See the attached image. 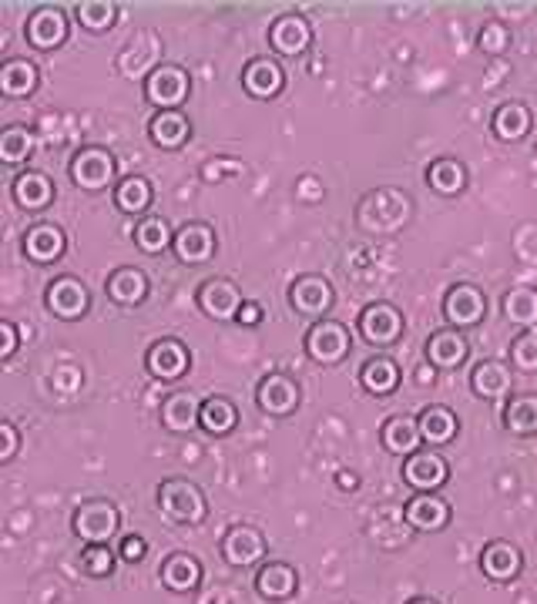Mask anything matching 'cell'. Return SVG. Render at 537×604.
I'll list each match as a JSON object with an SVG mask.
<instances>
[{"label":"cell","mask_w":537,"mask_h":604,"mask_svg":"<svg viewBox=\"0 0 537 604\" xmlns=\"http://www.w3.org/2000/svg\"><path fill=\"white\" fill-rule=\"evenodd\" d=\"M37 88V64L27 58H14L0 68V91L7 98H27Z\"/></svg>","instance_id":"cell-31"},{"label":"cell","mask_w":537,"mask_h":604,"mask_svg":"<svg viewBox=\"0 0 537 604\" xmlns=\"http://www.w3.org/2000/svg\"><path fill=\"white\" fill-rule=\"evenodd\" d=\"M158 511H162L165 521L172 524H202L205 514H209V504H205V494L199 484L185 477L162 480L158 487Z\"/></svg>","instance_id":"cell-1"},{"label":"cell","mask_w":537,"mask_h":604,"mask_svg":"<svg viewBox=\"0 0 537 604\" xmlns=\"http://www.w3.org/2000/svg\"><path fill=\"white\" fill-rule=\"evenodd\" d=\"M34 151V135L21 125H11L0 131V158L7 165H21L27 155Z\"/></svg>","instance_id":"cell-39"},{"label":"cell","mask_w":537,"mask_h":604,"mask_svg":"<svg viewBox=\"0 0 537 604\" xmlns=\"http://www.w3.org/2000/svg\"><path fill=\"white\" fill-rule=\"evenodd\" d=\"M81 571L88 578H108L115 571V551L108 544H88L81 554Z\"/></svg>","instance_id":"cell-42"},{"label":"cell","mask_w":537,"mask_h":604,"mask_svg":"<svg viewBox=\"0 0 537 604\" xmlns=\"http://www.w3.org/2000/svg\"><path fill=\"white\" fill-rule=\"evenodd\" d=\"M427 182L437 188L440 195H457L467 182V172H464V165L454 162V158H440V162H433L427 168Z\"/></svg>","instance_id":"cell-38"},{"label":"cell","mask_w":537,"mask_h":604,"mask_svg":"<svg viewBox=\"0 0 537 604\" xmlns=\"http://www.w3.org/2000/svg\"><path fill=\"white\" fill-rule=\"evenodd\" d=\"M467 360V339L457 329H440L427 339V363L440 366V370H454Z\"/></svg>","instance_id":"cell-26"},{"label":"cell","mask_w":537,"mask_h":604,"mask_svg":"<svg viewBox=\"0 0 537 604\" xmlns=\"http://www.w3.org/2000/svg\"><path fill=\"white\" fill-rule=\"evenodd\" d=\"M420 437L430 447H440V443H450L457 437V417L454 410L447 407H427L420 413Z\"/></svg>","instance_id":"cell-32"},{"label":"cell","mask_w":537,"mask_h":604,"mask_svg":"<svg viewBox=\"0 0 537 604\" xmlns=\"http://www.w3.org/2000/svg\"><path fill=\"white\" fill-rule=\"evenodd\" d=\"M74 14L88 31H108L118 17V7L108 4V0H84V4L74 7Z\"/></svg>","instance_id":"cell-41"},{"label":"cell","mask_w":537,"mask_h":604,"mask_svg":"<svg viewBox=\"0 0 537 604\" xmlns=\"http://www.w3.org/2000/svg\"><path fill=\"white\" fill-rule=\"evenodd\" d=\"M202 403L205 400H199L195 393H188V390H175V393H168L165 396V403H162V423L172 433H188V430H195L199 427V420H202Z\"/></svg>","instance_id":"cell-19"},{"label":"cell","mask_w":537,"mask_h":604,"mask_svg":"<svg viewBox=\"0 0 537 604\" xmlns=\"http://www.w3.org/2000/svg\"><path fill=\"white\" fill-rule=\"evenodd\" d=\"M306 353L323 366L343 363L346 353H350V329L336 323V319H323L306 333Z\"/></svg>","instance_id":"cell-5"},{"label":"cell","mask_w":537,"mask_h":604,"mask_svg":"<svg viewBox=\"0 0 537 604\" xmlns=\"http://www.w3.org/2000/svg\"><path fill=\"white\" fill-rule=\"evenodd\" d=\"M407 524L413 531H444L450 524V504L444 497H433V494H420L407 504Z\"/></svg>","instance_id":"cell-22"},{"label":"cell","mask_w":537,"mask_h":604,"mask_svg":"<svg viewBox=\"0 0 537 604\" xmlns=\"http://www.w3.org/2000/svg\"><path fill=\"white\" fill-rule=\"evenodd\" d=\"M71 178L84 192H101V188H108L111 178H115V158H111L108 148H98V145L81 148L78 155L71 158Z\"/></svg>","instance_id":"cell-4"},{"label":"cell","mask_w":537,"mask_h":604,"mask_svg":"<svg viewBox=\"0 0 537 604\" xmlns=\"http://www.w3.org/2000/svg\"><path fill=\"white\" fill-rule=\"evenodd\" d=\"M158 578L168 591L175 594H188L199 588L202 581V564L199 558H192V554H168L162 561V568H158Z\"/></svg>","instance_id":"cell-20"},{"label":"cell","mask_w":537,"mask_h":604,"mask_svg":"<svg viewBox=\"0 0 537 604\" xmlns=\"http://www.w3.org/2000/svg\"><path fill=\"white\" fill-rule=\"evenodd\" d=\"M507 41H511V37H507V31L501 24H487L484 31H480V47L491 51V54H501L507 47Z\"/></svg>","instance_id":"cell-45"},{"label":"cell","mask_w":537,"mask_h":604,"mask_svg":"<svg viewBox=\"0 0 537 604\" xmlns=\"http://www.w3.org/2000/svg\"><path fill=\"white\" fill-rule=\"evenodd\" d=\"M470 383H474V390L480 396H504L514 390V376L507 370L504 363L497 360H484L477 363V370L470 373Z\"/></svg>","instance_id":"cell-33"},{"label":"cell","mask_w":537,"mask_h":604,"mask_svg":"<svg viewBox=\"0 0 537 604\" xmlns=\"http://www.w3.org/2000/svg\"><path fill=\"white\" fill-rule=\"evenodd\" d=\"M17 339H21V329L14 323H0V360H11L17 349Z\"/></svg>","instance_id":"cell-48"},{"label":"cell","mask_w":537,"mask_h":604,"mask_svg":"<svg viewBox=\"0 0 537 604\" xmlns=\"http://www.w3.org/2000/svg\"><path fill=\"white\" fill-rule=\"evenodd\" d=\"M504 427L521 437L537 433V396H514L504 410Z\"/></svg>","instance_id":"cell-37"},{"label":"cell","mask_w":537,"mask_h":604,"mask_svg":"<svg viewBox=\"0 0 537 604\" xmlns=\"http://www.w3.org/2000/svg\"><path fill=\"white\" fill-rule=\"evenodd\" d=\"M262 554H266V537H262L256 527L239 524V527H232V531L225 534L222 558L229 561L232 568H249V564L262 561Z\"/></svg>","instance_id":"cell-12"},{"label":"cell","mask_w":537,"mask_h":604,"mask_svg":"<svg viewBox=\"0 0 537 604\" xmlns=\"http://www.w3.org/2000/svg\"><path fill=\"white\" fill-rule=\"evenodd\" d=\"M299 588V574L296 568H289L286 561H272L256 574V591L266 601H289Z\"/></svg>","instance_id":"cell-24"},{"label":"cell","mask_w":537,"mask_h":604,"mask_svg":"<svg viewBox=\"0 0 537 604\" xmlns=\"http://www.w3.org/2000/svg\"><path fill=\"white\" fill-rule=\"evenodd\" d=\"M235 323H242V326H259V323H262V306H259V302L246 299V302H242V309H239V316H235Z\"/></svg>","instance_id":"cell-50"},{"label":"cell","mask_w":537,"mask_h":604,"mask_svg":"<svg viewBox=\"0 0 537 604\" xmlns=\"http://www.w3.org/2000/svg\"><path fill=\"white\" fill-rule=\"evenodd\" d=\"M356 484H360V480H356L353 474H339V487H350L353 490Z\"/></svg>","instance_id":"cell-51"},{"label":"cell","mask_w":537,"mask_h":604,"mask_svg":"<svg viewBox=\"0 0 537 604\" xmlns=\"http://www.w3.org/2000/svg\"><path fill=\"white\" fill-rule=\"evenodd\" d=\"M108 296L118 302V306H138L148 296V276L135 266H121L108 276Z\"/></svg>","instance_id":"cell-25"},{"label":"cell","mask_w":537,"mask_h":604,"mask_svg":"<svg viewBox=\"0 0 537 604\" xmlns=\"http://www.w3.org/2000/svg\"><path fill=\"white\" fill-rule=\"evenodd\" d=\"M256 400L259 410L269 413V417H289L299 407V383L289 380L286 373H272L259 383Z\"/></svg>","instance_id":"cell-10"},{"label":"cell","mask_w":537,"mask_h":604,"mask_svg":"<svg viewBox=\"0 0 537 604\" xmlns=\"http://www.w3.org/2000/svg\"><path fill=\"white\" fill-rule=\"evenodd\" d=\"M68 249V239H64L61 225L54 222H41L31 225L24 235V256L31 262H58Z\"/></svg>","instance_id":"cell-18"},{"label":"cell","mask_w":537,"mask_h":604,"mask_svg":"<svg viewBox=\"0 0 537 604\" xmlns=\"http://www.w3.org/2000/svg\"><path fill=\"white\" fill-rule=\"evenodd\" d=\"M74 534L81 537L84 544H108L111 537L118 534V507L105 497H91L81 500V507L74 511Z\"/></svg>","instance_id":"cell-2"},{"label":"cell","mask_w":537,"mask_h":604,"mask_svg":"<svg viewBox=\"0 0 537 604\" xmlns=\"http://www.w3.org/2000/svg\"><path fill=\"white\" fill-rule=\"evenodd\" d=\"M235 423H239V410H235V403L229 400V396H209V400L202 403L199 427L205 433H212V437H225V433L235 430Z\"/></svg>","instance_id":"cell-30"},{"label":"cell","mask_w":537,"mask_h":604,"mask_svg":"<svg viewBox=\"0 0 537 604\" xmlns=\"http://www.w3.org/2000/svg\"><path fill=\"white\" fill-rule=\"evenodd\" d=\"M494 131L501 141H521L527 131H531V111H527L521 101H511V105H501L494 115Z\"/></svg>","instance_id":"cell-35"},{"label":"cell","mask_w":537,"mask_h":604,"mask_svg":"<svg viewBox=\"0 0 537 604\" xmlns=\"http://www.w3.org/2000/svg\"><path fill=\"white\" fill-rule=\"evenodd\" d=\"M380 440H383V447L390 453H397V457H410V453H417V447L423 443L420 420H413V417L386 420L383 430H380Z\"/></svg>","instance_id":"cell-27"},{"label":"cell","mask_w":537,"mask_h":604,"mask_svg":"<svg viewBox=\"0 0 537 604\" xmlns=\"http://www.w3.org/2000/svg\"><path fill=\"white\" fill-rule=\"evenodd\" d=\"M309 41H313V31H309L306 17H299V14H282L269 27V44L276 47L279 54H286V58L303 54Z\"/></svg>","instance_id":"cell-17"},{"label":"cell","mask_w":537,"mask_h":604,"mask_svg":"<svg viewBox=\"0 0 537 604\" xmlns=\"http://www.w3.org/2000/svg\"><path fill=\"white\" fill-rule=\"evenodd\" d=\"M504 316L517 326L537 323V292L534 289H511L504 296Z\"/></svg>","instance_id":"cell-40"},{"label":"cell","mask_w":537,"mask_h":604,"mask_svg":"<svg viewBox=\"0 0 537 604\" xmlns=\"http://www.w3.org/2000/svg\"><path fill=\"white\" fill-rule=\"evenodd\" d=\"M24 34L34 47L51 51V47H61L68 41V17H64L61 7H37V11L27 17Z\"/></svg>","instance_id":"cell-9"},{"label":"cell","mask_w":537,"mask_h":604,"mask_svg":"<svg viewBox=\"0 0 537 604\" xmlns=\"http://www.w3.org/2000/svg\"><path fill=\"white\" fill-rule=\"evenodd\" d=\"M14 198L21 209L37 212V209H44V205H51L54 185L44 172H24V175H17V182H14Z\"/></svg>","instance_id":"cell-28"},{"label":"cell","mask_w":537,"mask_h":604,"mask_svg":"<svg viewBox=\"0 0 537 604\" xmlns=\"http://www.w3.org/2000/svg\"><path fill=\"white\" fill-rule=\"evenodd\" d=\"M148 135L158 148H182L188 135H192V125H188V118L182 111H158L152 118V128H148Z\"/></svg>","instance_id":"cell-29"},{"label":"cell","mask_w":537,"mask_h":604,"mask_svg":"<svg viewBox=\"0 0 537 604\" xmlns=\"http://www.w3.org/2000/svg\"><path fill=\"white\" fill-rule=\"evenodd\" d=\"M447 474H450L447 460L440 457V453H433V450L410 453L407 464H403V480H407L413 490H420V494H433L437 487H444Z\"/></svg>","instance_id":"cell-8"},{"label":"cell","mask_w":537,"mask_h":604,"mask_svg":"<svg viewBox=\"0 0 537 604\" xmlns=\"http://www.w3.org/2000/svg\"><path fill=\"white\" fill-rule=\"evenodd\" d=\"M400 333H403V316L390 306V302H373V306H366L360 313V336L366 343L390 346V343H397Z\"/></svg>","instance_id":"cell-7"},{"label":"cell","mask_w":537,"mask_h":604,"mask_svg":"<svg viewBox=\"0 0 537 604\" xmlns=\"http://www.w3.org/2000/svg\"><path fill=\"white\" fill-rule=\"evenodd\" d=\"M282 84H286V74H282L279 61L272 58L249 61L246 71H242V88H246L252 98H276Z\"/></svg>","instance_id":"cell-21"},{"label":"cell","mask_w":537,"mask_h":604,"mask_svg":"<svg viewBox=\"0 0 537 604\" xmlns=\"http://www.w3.org/2000/svg\"><path fill=\"white\" fill-rule=\"evenodd\" d=\"M410 604H437V601H430V598H417V601H410Z\"/></svg>","instance_id":"cell-53"},{"label":"cell","mask_w":537,"mask_h":604,"mask_svg":"<svg viewBox=\"0 0 537 604\" xmlns=\"http://www.w3.org/2000/svg\"><path fill=\"white\" fill-rule=\"evenodd\" d=\"M521 551L511 541H491L480 554V568L491 581H514L521 574Z\"/></svg>","instance_id":"cell-23"},{"label":"cell","mask_w":537,"mask_h":604,"mask_svg":"<svg viewBox=\"0 0 537 604\" xmlns=\"http://www.w3.org/2000/svg\"><path fill=\"white\" fill-rule=\"evenodd\" d=\"M360 383H363V390H370L376 396H386V393L397 390L400 370L390 356H373V360H366V366L360 370Z\"/></svg>","instance_id":"cell-34"},{"label":"cell","mask_w":537,"mask_h":604,"mask_svg":"<svg viewBox=\"0 0 537 604\" xmlns=\"http://www.w3.org/2000/svg\"><path fill=\"white\" fill-rule=\"evenodd\" d=\"M115 202L121 212L141 215L148 205H152V182L141 175H128L125 182H118V188H115Z\"/></svg>","instance_id":"cell-36"},{"label":"cell","mask_w":537,"mask_h":604,"mask_svg":"<svg viewBox=\"0 0 537 604\" xmlns=\"http://www.w3.org/2000/svg\"><path fill=\"white\" fill-rule=\"evenodd\" d=\"M188 74L178 64H155V71L145 78V94L158 111H178L188 98Z\"/></svg>","instance_id":"cell-3"},{"label":"cell","mask_w":537,"mask_h":604,"mask_svg":"<svg viewBox=\"0 0 537 604\" xmlns=\"http://www.w3.org/2000/svg\"><path fill=\"white\" fill-rule=\"evenodd\" d=\"M118 554H121V561L138 564L141 558H145V537H138V534L125 537V541H121V547H118Z\"/></svg>","instance_id":"cell-47"},{"label":"cell","mask_w":537,"mask_h":604,"mask_svg":"<svg viewBox=\"0 0 537 604\" xmlns=\"http://www.w3.org/2000/svg\"><path fill=\"white\" fill-rule=\"evenodd\" d=\"M289 302L303 316H323L333 306V286L323 276H299L289 289Z\"/></svg>","instance_id":"cell-14"},{"label":"cell","mask_w":537,"mask_h":604,"mask_svg":"<svg viewBox=\"0 0 537 604\" xmlns=\"http://www.w3.org/2000/svg\"><path fill=\"white\" fill-rule=\"evenodd\" d=\"M51 383H54V390H61V393H74L81 386V373L74 370V366H61V370H54L51 373Z\"/></svg>","instance_id":"cell-46"},{"label":"cell","mask_w":537,"mask_h":604,"mask_svg":"<svg viewBox=\"0 0 537 604\" xmlns=\"http://www.w3.org/2000/svg\"><path fill=\"white\" fill-rule=\"evenodd\" d=\"M444 313H447V319L457 329L477 326L480 319H484V313H487V299H484V292H480L477 286H467V282H460V286H454V289L447 292Z\"/></svg>","instance_id":"cell-13"},{"label":"cell","mask_w":537,"mask_h":604,"mask_svg":"<svg viewBox=\"0 0 537 604\" xmlns=\"http://www.w3.org/2000/svg\"><path fill=\"white\" fill-rule=\"evenodd\" d=\"M209 604H229V601H225L222 594H219V598H209Z\"/></svg>","instance_id":"cell-52"},{"label":"cell","mask_w":537,"mask_h":604,"mask_svg":"<svg viewBox=\"0 0 537 604\" xmlns=\"http://www.w3.org/2000/svg\"><path fill=\"white\" fill-rule=\"evenodd\" d=\"M135 242L141 245L145 252H162L165 245H172V232H168V222L165 219H145L135 229Z\"/></svg>","instance_id":"cell-43"},{"label":"cell","mask_w":537,"mask_h":604,"mask_svg":"<svg viewBox=\"0 0 537 604\" xmlns=\"http://www.w3.org/2000/svg\"><path fill=\"white\" fill-rule=\"evenodd\" d=\"M44 302H47V309H51V316L68 319V323H71V319H81V316L91 309V296H88V289H84L74 276H61V279H54L51 286H47Z\"/></svg>","instance_id":"cell-6"},{"label":"cell","mask_w":537,"mask_h":604,"mask_svg":"<svg viewBox=\"0 0 537 604\" xmlns=\"http://www.w3.org/2000/svg\"><path fill=\"white\" fill-rule=\"evenodd\" d=\"M0 440H4V443H0V460L7 464V460H11L14 453H17V430H14L11 420L0 423Z\"/></svg>","instance_id":"cell-49"},{"label":"cell","mask_w":537,"mask_h":604,"mask_svg":"<svg viewBox=\"0 0 537 604\" xmlns=\"http://www.w3.org/2000/svg\"><path fill=\"white\" fill-rule=\"evenodd\" d=\"M175 256L185 262V266H199V262H209L215 252V232L205 222H188L175 235Z\"/></svg>","instance_id":"cell-16"},{"label":"cell","mask_w":537,"mask_h":604,"mask_svg":"<svg viewBox=\"0 0 537 604\" xmlns=\"http://www.w3.org/2000/svg\"><path fill=\"white\" fill-rule=\"evenodd\" d=\"M242 302L246 299H242V292L235 289V282L229 279H209L199 289V309L205 316L219 319V323H229V319L239 316Z\"/></svg>","instance_id":"cell-11"},{"label":"cell","mask_w":537,"mask_h":604,"mask_svg":"<svg viewBox=\"0 0 537 604\" xmlns=\"http://www.w3.org/2000/svg\"><path fill=\"white\" fill-rule=\"evenodd\" d=\"M145 363L155 380H178V376H185V370L192 366V356H188V349L178 343V339H158V343L148 349Z\"/></svg>","instance_id":"cell-15"},{"label":"cell","mask_w":537,"mask_h":604,"mask_svg":"<svg viewBox=\"0 0 537 604\" xmlns=\"http://www.w3.org/2000/svg\"><path fill=\"white\" fill-rule=\"evenodd\" d=\"M511 360L521 366V370H537V333H531L527 329L524 336H517L514 339V346H511Z\"/></svg>","instance_id":"cell-44"}]
</instances>
